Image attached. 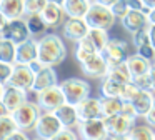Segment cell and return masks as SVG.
<instances>
[{"label": "cell", "mask_w": 155, "mask_h": 140, "mask_svg": "<svg viewBox=\"0 0 155 140\" xmlns=\"http://www.w3.org/2000/svg\"><path fill=\"white\" fill-rule=\"evenodd\" d=\"M67 58V47L60 35L45 33L38 38V60L44 65L57 67Z\"/></svg>", "instance_id": "obj_1"}, {"label": "cell", "mask_w": 155, "mask_h": 140, "mask_svg": "<svg viewBox=\"0 0 155 140\" xmlns=\"http://www.w3.org/2000/svg\"><path fill=\"white\" fill-rule=\"evenodd\" d=\"M85 20H87L90 28L110 30L118 18L115 17L114 10H112L110 7H105V5H102V3L95 2L90 5L87 15H85Z\"/></svg>", "instance_id": "obj_2"}, {"label": "cell", "mask_w": 155, "mask_h": 140, "mask_svg": "<svg viewBox=\"0 0 155 140\" xmlns=\"http://www.w3.org/2000/svg\"><path fill=\"white\" fill-rule=\"evenodd\" d=\"M60 87L67 103H72V105H78L82 100L90 97V92H92L90 83L84 78H77V77L65 78L64 82H60Z\"/></svg>", "instance_id": "obj_3"}, {"label": "cell", "mask_w": 155, "mask_h": 140, "mask_svg": "<svg viewBox=\"0 0 155 140\" xmlns=\"http://www.w3.org/2000/svg\"><path fill=\"white\" fill-rule=\"evenodd\" d=\"M0 20H2V23H0V38H8L12 42H15L17 45L32 38V33L24 18L8 20V18L0 17Z\"/></svg>", "instance_id": "obj_4"}, {"label": "cell", "mask_w": 155, "mask_h": 140, "mask_svg": "<svg viewBox=\"0 0 155 140\" xmlns=\"http://www.w3.org/2000/svg\"><path fill=\"white\" fill-rule=\"evenodd\" d=\"M40 115H42V108L38 107L37 102H32V100H27L24 105H20L12 113V117L15 118L18 128L25 130V132L34 130V127H35V123H37Z\"/></svg>", "instance_id": "obj_5"}, {"label": "cell", "mask_w": 155, "mask_h": 140, "mask_svg": "<svg viewBox=\"0 0 155 140\" xmlns=\"http://www.w3.org/2000/svg\"><path fill=\"white\" fill-rule=\"evenodd\" d=\"M62 128H64V125L55 115V112H42V115L38 117L34 127V133L40 140H52Z\"/></svg>", "instance_id": "obj_6"}, {"label": "cell", "mask_w": 155, "mask_h": 140, "mask_svg": "<svg viewBox=\"0 0 155 140\" xmlns=\"http://www.w3.org/2000/svg\"><path fill=\"white\" fill-rule=\"evenodd\" d=\"M77 132L82 140H110V133L104 117L80 122L77 125Z\"/></svg>", "instance_id": "obj_7"}, {"label": "cell", "mask_w": 155, "mask_h": 140, "mask_svg": "<svg viewBox=\"0 0 155 140\" xmlns=\"http://www.w3.org/2000/svg\"><path fill=\"white\" fill-rule=\"evenodd\" d=\"M34 95H35V102L38 103L42 112H55L58 107H62L67 102L64 92H62L60 83L52 85V87H48V88L42 90L38 93H34Z\"/></svg>", "instance_id": "obj_8"}, {"label": "cell", "mask_w": 155, "mask_h": 140, "mask_svg": "<svg viewBox=\"0 0 155 140\" xmlns=\"http://www.w3.org/2000/svg\"><path fill=\"white\" fill-rule=\"evenodd\" d=\"M28 100V92L12 85H2V113H14L20 105Z\"/></svg>", "instance_id": "obj_9"}, {"label": "cell", "mask_w": 155, "mask_h": 140, "mask_svg": "<svg viewBox=\"0 0 155 140\" xmlns=\"http://www.w3.org/2000/svg\"><path fill=\"white\" fill-rule=\"evenodd\" d=\"M102 55L105 57L108 67L114 65H120V63H125L130 55V45H128L125 40L120 38H110V42L107 43V47L104 48Z\"/></svg>", "instance_id": "obj_10"}, {"label": "cell", "mask_w": 155, "mask_h": 140, "mask_svg": "<svg viewBox=\"0 0 155 140\" xmlns=\"http://www.w3.org/2000/svg\"><path fill=\"white\" fill-rule=\"evenodd\" d=\"M135 122H137V117H128L125 113H117L114 117L105 118L110 138H114V137H127L132 132V128L137 125Z\"/></svg>", "instance_id": "obj_11"}, {"label": "cell", "mask_w": 155, "mask_h": 140, "mask_svg": "<svg viewBox=\"0 0 155 140\" xmlns=\"http://www.w3.org/2000/svg\"><path fill=\"white\" fill-rule=\"evenodd\" d=\"M34 82H35V72L32 70V67L22 65V63H15L12 78L7 85L17 87V88L25 90V92H30L32 87H34Z\"/></svg>", "instance_id": "obj_12"}, {"label": "cell", "mask_w": 155, "mask_h": 140, "mask_svg": "<svg viewBox=\"0 0 155 140\" xmlns=\"http://www.w3.org/2000/svg\"><path fill=\"white\" fill-rule=\"evenodd\" d=\"M148 12L150 8H143V10H130L124 18L120 20L122 27L127 30L128 33H135L142 28H147L150 25V20H148Z\"/></svg>", "instance_id": "obj_13"}, {"label": "cell", "mask_w": 155, "mask_h": 140, "mask_svg": "<svg viewBox=\"0 0 155 140\" xmlns=\"http://www.w3.org/2000/svg\"><path fill=\"white\" fill-rule=\"evenodd\" d=\"M88 30H90V27H88L85 18H68L67 17L65 23L62 25L64 37L72 40V42H75V43L80 42L82 38H85L88 35Z\"/></svg>", "instance_id": "obj_14"}, {"label": "cell", "mask_w": 155, "mask_h": 140, "mask_svg": "<svg viewBox=\"0 0 155 140\" xmlns=\"http://www.w3.org/2000/svg\"><path fill=\"white\" fill-rule=\"evenodd\" d=\"M77 110L80 122L100 118V117H104V113H102V97H92V95L87 97L77 105Z\"/></svg>", "instance_id": "obj_15"}, {"label": "cell", "mask_w": 155, "mask_h": 140, "mask_svg": "<svg viewBox=\"0 0 155 140\" xmlns=\"http://www.w3.org/2000/svg\"><path fill=\"white\" fill-rule=\"evenodd\" d=\"M108 68H110V67H108L107 60H105V57L102 55V53L95 55L94 58L88 60L87 63L80 65L82 73L90 77V78H104V77H107Z\"/></svg>", "instance_id": "obj_16"}, {"label": "cell", "mask_w": 155, "mask_h": 140, "mask_svg": "<svg viewBox=\"0 0 155 140\" xmlns=\"http://www.w3.org/2000/svg\"><path fill=\"white\" fill-rule=\"evenodd\" d=\"M58 83V78H57V72H55V67H48V65H44L40 72L35 73V82H34V87L28 93H38L42 90L48 88L52 85H57Z\"/></svg>", "instance_id": "obj_17"}, {"label": "cell", "mask_w": 155, "mask_h": 140, "mask_svg": "<svg viewBox=\"0 0 155 140\" xmlns=\"http://www.w3.org/2000/svg\"><path fill=\"white\" fill-rule=\"evenodd\" d=\"M42 17H44L45 23H47V27L50 30H55L58 27H62L65 23V20H67L64 7L58 5V3H52V2H48L47 7L42 10Z\"/></svg>", "instance_id": "obj_18"}, {"label": "cell", "mask_w": 155, "mask_h": 140, "mask_svg": "<svg viewBox=\"0 0 155 140\" xmlns=\"http://www.w3.org/2000/svg\"><path fill=\"white\" fill-rule=\"evenodd\" d=\"M35 60H38V40L32 37L17 45V63L30 65Z\"/></svg>", "instance_id": "obj_19"}, {"label": "cell", "mask_w": 155, "mask_h": 140, "mask_svg": "<svg viewBox=\"0 0 155 140\" xmlns=\"http://www.w3.org/2000/svg\"><path fill=\"white\" fill-rule=\"evenodd\" d=\"M0 17L8 20L25 17V0H0Z\"/></svg>", "instance_id": "obj_20"}, {"label": "cell", "mask_w": 155, "mask_h": 140, "mask_svg": "<svg viewBox=\"0 0 155 140\" xmlns=\"http://www.w3.org/2000/svg\"><path fill=\"white\" fill-rule=\"evenodd\" d=\"M125 63H127V67H128V70H130L132 77L137 78V77L147 75V73L150 72L152 63H153V62H150L148 58L142 57L140 53H130Z\"/></svg>", "instance_id": "obj_21"}, {"label": "cell", "mask_w": 155, "mask_h": 140, "mask_svg": "<svg viewBox=\"0 0 155 140\" xmlns=\"http://www.w3.org/2000/svg\"><path fill=\"white\" fill-rule=\"evenodd\" d=\"M55 115L58 117V120L62 122V125L67 127V128H74L80 123V118H78V110L77 105H72V103L65 102L62 107H58L55 110Z\"/></svg>", "instance_id": "obj_22"}, {"label": "cell", "mask_w": 155, "mask_h": 140, "mask_svg": "<svg viewBox=\"0 0 155 140\" xmlns=\"http://www.w3.org/2000/svg\"><path fill=\"white\" fill-rule=\"evenodd\" d=\"M153 100H155V93L152 92V90H140V92L137 93V97H135L130 103L134 105L137 115L145 118V115L150 112L152 105H153Z\"/></svg>", "instance_id": "obj_23"}, {"label": "cell", "mask_w": 155, "mask_h": 140, "mask_svg": "<svg viewBox=\"0 0 155 140\" xmlns=\"http://www.w3.org/2000/svg\"><path fill=\"white\" fill-rule=\"evenodd\" d=\"M92 3L88 0H65L62 3L64 12L68 18H85Z\"/></svg>", "instance_id": "obj_24"}, {"label": "cell", "mask_w": 155, "mask_h": 140, "mask_svg": "<svg viewBox=\"0 0 155 140\" xmlns=\"http://www.w3.org/2000/svg\"><path fill=\"white\" fill-rule=\"evenodd\" d=\"M74 55H75V60L78 62V65H84V63H87L88 60L94 58L95 55H98V52H97V48L88 42L87 37H85V38H82L80 42L75 43Z\"/></svg>", "instance_id": "obj_25"}, {"label": "cell", "mask_w": 155, "mask_h": 140, "mask_svg": "<svg viewBox=\"0 0 155 140\" xmlns=\"http://www.w3.org/2000/svg\"><path fill=\"white\" fill-rule=\"evenodd\" d=\"M25 23H27L28 30H30L32 37H38V35H45L48 30L47 23H45L42 13H27L24 17Z\"/></svg>", "instance_id": "obj_26"}, {"label": "cell", "mask_w": 155, "mask_h": 140, "mask_svg": "<svg viewBox=\"0 0 155 140\" xmlns=\"http://www.w3.org/2000/svg\"><path fill=\"white\" fill-rule=\"evenodd\" d=\"M124 107H125V100H122V97H102V113H104V118L122 113Z\"/></svg>", "instance_id": "obj_27"}, {"label": "cell", "mask_w": 155, "mask_h": 140, "mask_svg": "<svg viewBox=\"0 0 155 140\" xmlns=\"http://www.w3.org/2000/svg\"><path fill=\"white\" fill-rule=\"evenodd\" d=\"M87 38H88V42L97 48L98 53L104 52V48L107 47V43L110 42L108 30H104V28H90V30H88Z\"/></svg>", "instance_id": "obj_28"}, {"label": "cell", "mask_w": 155, "mask_h": 140, "mask_svg": "<svg viewBox=\"0 0 155 140\" xmlns=\"http://www.w3.org/2000/svg\"><path fill=\"white\" fill-rule=\"evenodd\" d=\"M0 62L17 63V43L8 38H0Z\"/></svg>", "instance_id": "obj_29"}, {"label": "cell", "mask_w": 155, "mask_h": 140, "mask_svg": "<svg viewBox=\"0 0 155 140\" xmlns=\"http://www.w3.org/2000/svg\"><path fill=\"white\" fill-rule=\"evenodd\" d=\"M124 83L117 82L110 77H104L100 83V93L102 97H120L124 92Z\"/></svg>", "instance_id": "obj_30"}, {"label": "cell", "mask_w": 155, "mask_h": 140, "mask_svg": "<svg viewBox=\"0 0 155 140\" xmlns=\"http://www.w3.org/2000/svg\"><path fill=\"white\" fill-rule=\"evenodd\" d=\"M17 130H20V128H18L15 118L12 117V113H2L0 115V140L8 138Z\"/></svg>", "instance_id": "obj_31"}, {"label": "cell", "mask_w": 155, "mask_h": 140, "mask_svg": "<svg viewBox=\"0 0 155 140\" xmlns=\"http://www.w3.org/2000/svg\"><path fill=\"white\" fill-rule=\"evenodd\" d=\"M107 77H110V78L117 80V82L124 83V85H127V83H130L132 80H134V77H132L130 70H128L127 63H120V65H114L108 68V73Z\"/></svg>", "instance_id": "obj_32"}, {"label": "cell", "mask_w": 155, "mask_h": 140, "mask_svg": "<svg viewBox=\"0 0 155 140\" xmlns=\"http://www.w3.org/2000/svg\"><path fill=\"white\" fill-rule=\"evenodd\" d=\"M130 140H155V130L152 125H148L147 122L135 125L132 128V132L128 133Z\"/></svg>", "instance_id": "obj_33"}, {"label": "cell", "mask_w": 155, "mask_h": 140, "mask_svg": "<svg viewBox=\"0 0 155 140\" xmlns=\"http://www.w3.org/2000/svg\"><path fill=\"white\" fill-rule=\"evenodd\" d=\"M14 68H15V63L0 62V85H7V83L10 82Z\"/></svg>", "instance_id": "obj_34"}, {"label": "cell", "mask_w": 155, "mask_h": 140, "mask_svg": "<svg viewBox=\"0 0 155 140\" xmlns=\"http://www.w3.org/2000/svg\"><path fill=\"white\" fill-rule=\"evenodd\" d=\"M48 0H25V15L27 13H42Z\"/></svg>", "instance_id": "obj_35"}, {"label": "cell", "mask_w": 155, "mask_h": 140, "mask_svg": "<svg viewBox=\"0 0 155 140\" xmlns=\"http://www.w3.org/2000/svg\"><path fill=\"white\" fill-rule=\"evenodd\" d=\"M132 42H134V47L138 48V47L145 45V43H150V35H148V27L147 28H142L138 32L132 33Z\"/></svg>", "instance_id": "obj_36"}, {"label": "cell", "mask_w": 155, "mask_h": 140, "mask_svg": "<svg viewBox=\"0 0 155 140\" xmlns=\"http://www.w3.org/2000/svg\"><path fill=\"white\" fill-rule=\"evenodd\" d=\"M142 88H138L137 85H135V82L132 80L130 83H127V85L124 87V92H122V100H125V102H132V100L137 97V93L140 92Z\"/></svg>", "instance_id": "obj_37"}, {"label": "cell", "mask_w": 155, "mask_h": 140, "mask_svg": "<svg viewBox=\"0 0 155 140\" xmlns=\"http://www.w3.org/2000/svg\"><path fill=\"white\" fill-rule=\"evenodd\" d=\"M52 140H82V138H80V135H78V132H75L74 128L64 127Z\"/></svg>", "instance_id": "obj_38"}, {"label": "cell", "mask_w": 155, "mask_h": 140, "mask_svg": "<svg viewBox=\"0 0 155 140\" xmlns=\"http://www.w3.org/2000/svg\"><path fill=\"white\" fill-rule=\"evenodd\" d=\"M112 10H114L115 17H117L118 20H122L125 15H127L128 12H130V7H128L127 0H118L117 3H115L114 7H112Z\"/></svg>", "instance_id": "obj_39"}, {"label": "cell", "mask_w": 155, "mask_h": 140, "mask_svg": "<svg viewBox=\"0 0 155 140\" xmlns=\"http://www.w3.org/2000/svg\"><path fill=\"white\" fill-rule=\"evenodd\" d=\"M137 53H140L142 57H145V58H148L150 62H155V47L150 43H145V45L138 47L137 48Z\"/></svg>", "instance_id": "obj_40"}, {"label": "cell", "mask_w": 155, "mask_h": 140, "mask_svg": "<svg viewBox=\"0 0 155 140\" xmlns=\"http://www.w3.org/2000/svg\"><path fill=\"white\" fill-rule=\"evenodd\" d=\"M134 82H135V85L142 90H152V80H150V75H148V73L134 78Z\"/></svg>", "instance_id": "obj_41"}, {"label": "cell", "mask_w": 155, "mask_h": 140, "mask_svg": "<svg viewBox=\"0 0 155 140\" xmlns=\"http://www.w3.org/2000/svg\"><path fill=\"white\" fill-rule=\"evenodd\" d=\"M5 140H32V138L27 135V132H25V130H17L14 135H10L8 138H5Z\"/></svg>", "instance_id": "obj_42"}, {"label": "cell", "mask_w": 155, "mask_h": 140, "mask_svg": "<svg viewBox=\"0 0 155 140\" xmlns=\"http://www.w3.org/2000/svg\"><path fill=\"white\" fill-rule=\"evenodd\" d=\"M145 122L148 123V125H152L155 128V100H153V105H152V108H150V112L145 115Z\"/></svg>", "instance_id": "obj_43"}, {"label": "cell", "mask_w": 155, "mask_h": 140, "mask_svg": "<svg viewBox=\"0 0 155 140\" xmlns=\"http://www.w3.org/2000/svg\"><path fill=\"white\" fill-rule=\"evenodd\" d=\"M122 113H125V115H128V117H138L137 112H135V108H134V105H132L130 102H125V107H124V110H122Z\"/></svg>", "instance_id": "obj_44"}, {"label": "cell", "mask_w": 155, "mask_h": 140, "mask_svg": "<svg viewBox=\"0 0 155 140\" xmlns=\"http://www.w3.org/2000/svg\"><path fill=\"white\" fill-rule=\"evenodd\" d=\"M148 75H150V80H152V92L155 93V62L152 63V68L148 72Z\"/></svg>", "instance_id": "obj_45"}, {"label": "cell", "mask_w": 155, "mask_h": 140, "mask_svg": "<svg viewBox=\"0 0 155 140\" xmlns=\"http://www.w3.org/2000/svg\"><path fill=\"white\" fill-rule=\"evenodd\" d=\"M148 35H150L152 45L155 47V23H150V25H148Z\"/></svg>", "instance_id": "obj_46"}, {"label": "cell", "mask_w": 155, "mask_h": 140, "mask_svg": "<svg viewBox=\"0 0 155 140\" xmlns=\"http://www.w3.org/2000/svg\"><path fill=\"white\" fill-rule=\"evenodd\" d=\"M97 2L102 3V5H105V7H110V8H112V7H114L115 3L118 2V0H97Z\"/></svg>", "instance_id": "obj_47"}, {"label": "cell", "mask_w": 155, "mask_h": 140, "mask_svg": "<svg viewBox=\"0 0 155 140\" xmlns=\"http://www.w3.org/2000/svg\"><path fill=\"white\" fill-rule=\"evenodd\" d=\"M145 8H155V0H142Z\"/></svg>", "instance_id": "obj_48"}, {"label": "cell", "mask_w": 155, "mask_h": 140, "mask_svg": "<svg viewBox=\"0 0 155 140\" xmlns=\"http://www.w3.org/2000/svg\"><path fill=\"white\" fill-rule=\"evenodd\" d=\"M148 20H150V23H155V8H150V12H148Z\"/></svg>", "instance_id": "obj_49"}, {"label": "cell", "mask_w": 155, "mask_h": 140, "mask_svg": "<svg viewBox=\"0 0 155 140\" xmlns=\"http://www.w3.org/2000/svg\"><path fill=\"white\" fill-rule=\"evenodd\" d=\"M110 140H130V137H114V138H110Z\"/></svg>", "instance_id": "obj_50"}, {"label": "cell", "mask_w": 155, "mask_h": 140, "mask_svg": "<svg viewBox=\"0 0 155 140\" xmlns=\"http://www.w3.org/2000/svg\"><path fill=\"white\" fill-rule=\"evenodd\" d=\"M48 2H52V3H58V5H62V3L65 2V0H48Z\"/></svg>", "instance_id": "obj_51"}, {"label": "cell", "mask_w": 155, "mask_h": 140, "mask_svg": "<svg viewBox=\"0 0 155 140\" xmlns=\"http://www.w3.org/2000/svg\"><path fill=\"white\" fill-rule=\"evenodd\" d=\"M88 2H90V3H95V2H97V0H88Z\"/></svg>", "instance_id": "obj_52"}, {"label": "cell", "mask_w": 155, "mask_h": 140, "mask_svg": "<svg viewBox=\"0 0 155 140\" xmlns=\"http://www.w3.org/2000/svg\"><path fill=\"white\" fill-rule=\"evenodd\" d=\"M35 140H40V138H37V137H35Z\"/></svg>", "instance_id": "obj_53"}]
</instances>
